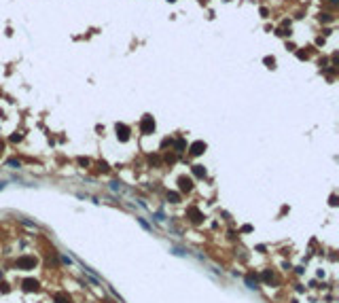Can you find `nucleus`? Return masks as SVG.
Here are the masks:
<instances>
[{
    "instance_id": "f3484780",
    "label": "nucleus",
    "mask_w": 339,
    "mask_h": 303,
    "mask_svg": "<svg viewBox=\"0 0 339 303\" xmlns=\"http://www.w3.org/2000/svg\"><path fill=\"white\" fill-rule=\"evenodd\" d=\"M11 140H13V142H19V140H21V136H19V134H15V136H11Z\"/></svg>"
},
{
    "instance_id": "a211bd4d",
    "label": "nucleus",
    "mask_w": 339,
    "mask_h": 303,
    "mask_svg": "<svg viewBox=\"0 0 339 303\" xmlns=\"http://www.w3.org/2000/svg\"><path fill=\"white\" fill-rule=\"evenodd\" d=\"M4 187H6V182H4V180H0V191H2Z\"/></svg>"
},
{
    "instance_id": "2eb2a0df",
    "label": "nucleus",
    "mask_w": 339,
    "mask_h": 303,
    "mask_svg": "<svg viewBox=\"0 0 339 303\" xmlns=\"http://www.w3.org/2000/svg\"><path fill=\"white\" fill-rule=\"evenodd\" d=\"M138 223H140V225H142V227H144L146 231H151V225H148V223H146L144 218H138Z\"/></svg>"
},
{
    "instance_id": "1a4fd4ad",
    "label": "nucleus",
    "mask_w": 339,
    "mask_h": 303,
    "mask_svg": "<svg viewBox=\"0 0 339 303\" xmlns=\"http://www.w3.org/2000/svg\"><path fill=\"white\" fill-rule=\"evenodd\" d=\"M193 174H195V176H199V178H204V176H206L204 166H193Z\"/></svg>"
},
{
    "instance_id": "dca6fc26",
    "label": "nucleus",
    "mask_w": 339,
    "mask_h": 303,
    "mask_svg": "<svg viewBox=\"0 0 339 303\" xmlns=\"http://www.w3.org/2000/svg\"><path fill=\"white\" fill-rule=\"evenodd\" d=\"M79 163H81V166H85V168H87V166H89V159H83V157H81V159H79Z\"/></svg>"
},
{
    "instance_id": "0eeeda50",
    "label": "nucleus",
    "mask_w": 339,
    "mask_h": 303,
    "mask_svg": "<svg viewBox=\"0 0 339 303\" xmlns=\"http://www.w3.org/2000/svg\"><path fill=\"white\" fill-rule=\"evenodd\" d=\"M36 288H38V282H36V280H23V291L30 293V291H36Z\"/></svg>"
},
{
    "instance_id": "f257e3e1",
    "label": "nucleus",
    "mask_w": 339,
    "mask_h": 303,
    "mask_svg": "<svg viewBox=\"0 0 339 303\" xmlns=\"http://www.w3.org/2000/svg\"><path fill=\"white\" fill-rule=\"evenodd\" d=\"M140 130H142V134H153L155 131V119L151 115H144V119L140 123Z\"/></svg>"
},
{
    "instance_id": "4468645a",
    "label": "nucleus",
    "mask_w": 339,
    "mask_h": 303,
    "mask_svg": "<svg viewBox=\"0 0 339 303\" xmlns=\"http://www.w3.org/2000/svg\"><path fill=\"white\" fill-rule=\"evenodd\" d=\"M110 189H112V191H121V182L112 180V182H110Z\"/></svg>"
},
{
    "instance_id": "20e7f679",
    "label": "nucleus",
    "mask_w": 339,
    "mask_h": 303,
    "mask_svg": "<svg viewBox=\"0 0 339 303\" xmlns=\"http://www.w3.org/2000/svg\"><path fill=\"white\" fill-rule=\"evenodd\" d=\"M34 265H36V259H32V257H23V259L17 261V267H21V269H30Z\"/></svg>"
},
{
    "instance_id": "6ab92c4d",
    "label": "nucleus",
    "mask_w": 339,
    "mask_h": 303,
    "mask_svg": "<svg viewBox=\"0 0 339 303\" xmlns=\"http://www.w3.org/2000/svg\"><path fill=\"white\" fill-rule=\"evenodd\" d=\"M170 2H176V0H170Z\"/></svg>"
},
{
    "instance_id": "6e6552de",
    "label": "nucleus",
    "mask_w": 339,
    "mask_h": 303,
    "mask_svg": "<svg viewBox=\"0 0 339 303\" xmlns=\"http://www.w3.org/2000/svg\"><path fill=\"white\" fill-rule=\"evenodd\" d=\"M246 284H248V288H259V280L252 278V276H248V278H246Z\"/></svg>"
},
{
    "instance_id": "f8f14e48",
    "label": "nucleus",
    "mask_w": 339,
    "mask_h": 303,
    "mask_svg": "<svg viewBox=\"0 0 339 303\" xmlns=\"http://www.w3.org/2000/svg\"><path fill=\"white\" fill-rule=\"evenodd\" d=\"M265 64H267V68H273V66H276V59H273V57H265Z\"/></svg>"
},
{
    "instance_id": "423d86ee",
    "label": "nucleus",
    "mask_w": 339,
    "mask_h": 303,
    "mask_svg": "<svg viewBox=\"0 0 339 303\" xmlns=\"http://www.w3.org/2000/svg\"><path fill=\"white\" fill-rule=\"evenodd\" d=\"M187 212H189V216H193L191 218V220H193V223H199V220H202V212H199V210H197V208H193V206H191V208H189V210H187Z\"/></svg>"
},
{
    "instance_id": "7ed1b4c3",
    "label": "nucleus",
    "mask_w": 339,
    "mask_h": 303,
    "mask_svg": "<svg viewBox=\"0 0 339 303\" xmlns=\"http://www.w3.org/2000/svg\"><path fill=\"white\" fill-rule=\"evenodd\" d=\"M204 151H206V142L197 140V142H193V144H191V155H193V157H199V155H204Z\"/></svg>"
},
{
    "instance_id": "39448f33",
    "label": "nucleus",
    "mask_w": 339,
    "mask_h": 303,
    "mask_svg": "<svg viewBox=\"0 0 339 303\" xmlns=\"http://www.w3.org/2000/svg\"><path fill=\"white\" fill-rule=\"evenodd\" d=\"M178 184H180V191H189V189L193 187V180L187 178V176H180V178H178Z\"/></svg>"
},
{
    "instance_id": "9d476101",
    "label": "nucleus",
    "mask_w": 339,
    "mask_h": 303,
    "mask_svg": "<svg viewBox=\"0 0 339 303\" xmlns=\"http://www.w3.org/2000/svg\"><path fill=\"white\" fill-rule=\"evenodd\" d=\"M6 166H9V168H13V170H19V168H21V161H19V159H9V161H6Z\"/></svg>"
},
{
    "instance_id": "9b49d317",
    "label": "nucleus",
    "mask_w": 339,
    "mask_h": 303,
    "mask_svg": "<svg viewBox=\"0 0 339 303\" xmlns=\"http://www.w3.org/2000/svg\"><path fill=\"white\" fill-rule=\"evenodd\" d=\"M168 199L172 204H178V201H180V195H178V193H168Z\"/></svg>"
},
{
    "instance_id": "ddd939ff",
    "label": "nucleus",
    "mask_w": 339,
    "mask_h": 303,
    "mask_svg": "<svg viewBox=\"0 0 339 303\" xmlns=\"http://www.w3.org/2000/svg\"><path fill=\"white\" fill-rule=\"evenodd\" d=\"M182 148H184V140H178L176 142V153H182Z\"/></svg>"
},
{
    "instance_id": "f03ea898",
    "label": "nucleus",
    "mask_w": 339,
    "mask_h": 303,
    "mask_svg": "<svg viewBox=\"0 0 339 303\" xmlns=\"http://www.w3.org/2000/svg\"><path fill=\"white\" fill-rule=\"evenodd\" d=\"M115 130H117V138H119L121 142H127V140H129V127H127L125 123H117Z\"/></svg>"
}]
</instances>
